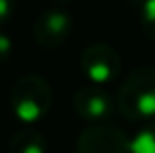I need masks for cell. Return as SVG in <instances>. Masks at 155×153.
<instances>
[{
    "mask_svg": "<svg viewBox=\"0 0 155 153\" xmlns=\"http://www.w3.org/2000/svg\"><path fill=\"white\" fill-rule=\"evenodd\" d=\"M51 86L39 75H24L10 88V108L24 124H35L51 110Z\"/></svg>",
    "mask_w": 155,
    "mask_h": 153,
    "instance_id": "cell-2",
    "label": "cell"
},
{
    "mask_svg": "<svg viewBox=\"0 0 155 153\" xmlns=\"http://www.w3.org/2000/svg\"><path fill=\"white\" fill-rule=\"evenodd\" d=\"M73 108L83 120L91 124H100L112 116L114 112V100L100 84L83 86L73 96Z\"/></svg>",
    "mask_w": 155,
    "mask_h": 153,
    "instance_id": "cell-6",
    "label": "cell"
},
{
    "mask_svg": "<svg viewBox=\"0 0 155 153\" xmlns=\"http://www.w3.org/2000/svg\"><path fill=\"white\" fill-rule=\"evenodd\" d=\"M118 110L130 122H145L155 116V67L134 69L118 90Z\"/></svg>",
    "mask_w": 155,
    "mask_h": 153,
    "instance_id": "cell-1",
    "label": "cell"
},
{
    "mask_svg": "<svg viewBox=\"0 0 155 153\" xmlns=\"http://www.w3.org/2000/svg\"><path fill=\"white\" fill-rule=\"evenodd\" d=\"M130 2H132V4H137V6L141 8V6H143L145 2H147V0H130Z\"/></svg>",
    "mask_w": 155,
    "mask_h": 153,
    "instance_id": "cell-12",
    "label": "cell"
},
{
    "mask_svg": "<svg viewBox=\"0 0 155 153\" xmlns=\"http://www.w3.org/2000/svg\"><path fill=\"white\" fill-rule=\"evenodd\" d=\"M14 10H16V0H0V26H4L12 18Z\"/></svg>",
    "mask_w": 155,
    "mask_h": 153,
    "instance_id": "cell-10",
    "label": "cell"
},
{
    "mask_svg": "<svg viewBox=\"0 0 155 153\" xmlns=\"http://www.w3.org/2000/svg\"><path fill=\"white\" fill-rule=\"evenodd\" d=\"M73 30V18L61 8H51L38 16L34 22V39L45 49H55L63 45Z\"/></svg>",
    "mask_w": 155,
    "mask_h": 153,
    "instance_id": "cell-5",
    "label": "cell"
},
{
    "mask_svg": "<svg viewBox=\"0 0 155 153\" xmlns=\"http://www.w3.org/2000/svg\"><path fill=\"white\" fill-rule=\"evenodd\" d=\"M132 153H155V122H149L132 139Z\"/></svg>",
    "mask_w": 155,
    "mask_h": 153,
    "instance_id": "cell-8",
    "label": "cell"
},
{
    "mask_svg": "<svg viewBox=\"0 0 155 153\" xmlns=\"http://www.w3.org/2000/svg\"><path fill=\"white\" fill-rule=\"evenodd\" d=\"M140 26L143 34L151 41H155V0H147L141 6V16H140Z\"/></svg>",
    "mask_w": 155,
    "mask_h": 153,
    "instance_id": "cell-9",
    "label": "cell"
},
{
    "mask_svg": "<svg viewBox=\"0 0 155 153\" xmlns=\"http://www.w3.org/2000/svg\"><path fill=\"white\" fill-rule=\"evenodd\" d=\"M81 69L94 84H106L114 80L122 71V59L118 51L108 43H92L84 47L81 55Z\"/></svg>",
    "mask_w": 155,
    "mask_h": 153,
    "instance_id": "cell-4",
    "label": "cell"
},
{
    "mask_svg": "<svg viewBox=\"0 0 155 153\" xmlns=\"http://www.w3.org/2000/svg\"><path fill=\"white\" fill-rule=\"evenodd\" d=\"M8 153H47L45 138L34 128H24L10 139Z\"/></svg>",
    "mask_w": 155,
    "mask_h": 153,
    "instance_id": "cell-7",
    "label": "cell"
},
{
    "mask_svg": "<svg viewBox=\"0 0 155 153\" xmlns=\"http://www.w3.org/2000/svg\"><path fill=\"white\" fill-rule=\"evenodd\" d=\"M77 153H132V139L112 124H91L77 139Z\"/></svg>",
    "mask_w": 155,
    "mask_h": 153,
    "instance_id": "cell-3",
    "label": "cell"
},
{
    "mask_svg": "<svg viewBox=\"0 0 155 153\" xmlns=\"http://www.w3.org/2000/svg\"><path fill=\"white\" fill-rule=\"evenodd\" d=\"M10 55H12V39L0 31V65H4L10 59Z\"/></svg>",
    "mask_w": 155,
    "mask_h": 153,
    "instance_id": "cell-11",
    "label": "cell"
}]
</instances>
